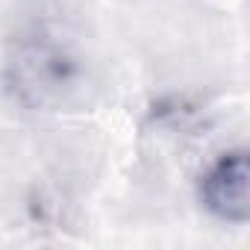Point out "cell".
Returning a JSON list of instances; mask_svg holds the SVG:
<instances>
[{"label": "cell", "instance_id": "obj_1", "mask_svg": "<svg viewBox=\"0 0 250 250\" xmlns=\"http://www.w3.org/2000/svg\"><path fill=\"white\" fill-rule=\"evenodd\" d=\"M203 206L227 221L247 224L250 221V162L244 150H229L215 159V165L203 174L200 183Z\"/></svg>", "mask_w": 250, "mask_h": 250}]
</instances>
